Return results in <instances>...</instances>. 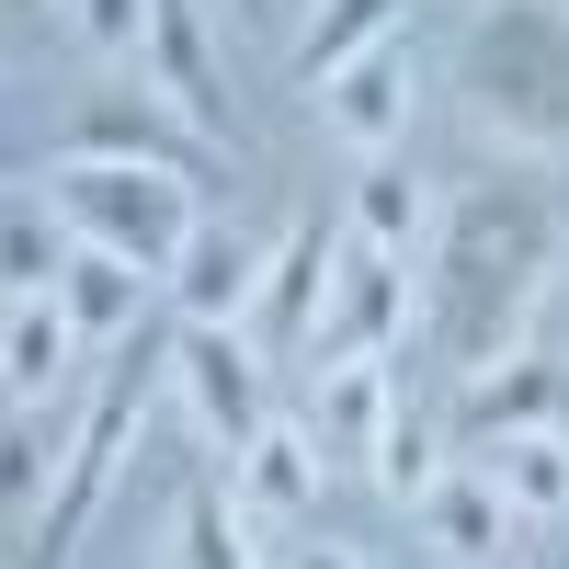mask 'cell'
<instances>
[{
  "mask_svg": "<svg viewBox=\"0 0 569 569\" xmlns=\"http://www.w3.org/2000/svg\"><path fill=\"white\" fill-rule=\"evenodd\" d=\"M558 273V206L536 182H467L433 228V273H421V342L456 376H490L525 353V319Z\"/></svg>",
  "mask_w": 569,
  "mask_h": 569,
  "instance_id": "cell-1",
  "label": "cell"
},
{
  "mask_svg": "<svg viewBox=\"0 0 569 569\" xmlns=\"http://www.w3.org/2000/svg\"><path fill=\"white\" fill-rule=\"evenodd\" d=\"M456 91H467V126L501 137L512 160H558L569 149V0H479L456 46Z\"/></svg>",
  "mask_w": 569,
  "mask_h": 569,
  "instance_id": "cell-2",
  "label": "cell"
},
{
  "mask_svg": "<svg viewBox=\"0 0 569 569\" xmlns=\"http://www.w3.org/2000/svg\"><path fill=\"white\" fill-rule=\"evenodd\" d=\"M58 217L80 228V240H103L126 262H149L171 284V262L206 240L194 217V182L182 171H149V160H58Z\"/></svg>",
  "mask_w": 569,
  "mask_h": 569,
  "instance_id": "cell-3",
  "label": "cell"
},
{
  "mask_svg": "<svg viewBox=\"0 0 569 569\" xmlns=\"http://www.w3.org/2000/svg\"><path fill=\"white\" fill-rule=\"evenodd\" d=\"M137 421H149V353H126V365L103 376V399L80 410L69 467H58V501L23 525V569H58V558L80 547V525H91V512H103V490H114V456L137 445Z\"/></svg>",
  "mask_w": 569,
  "mask_h": 569,
  "instance_id": "cell-4",
  "label": "cell"
},
{
  "mask_svg": "<svg viewBox=\"0 0 569 569\" xmlns=\"http://www.w3.org/2000/svg\"><path fill=\"white\" fill-rule=\"evenodd\" d=\"M399 330H410V262L376 251V240H342L330 308H319V330H308V376L365 365V353H399Z\"/></svg>",
  "mask_w": 569,
  "mask_h": 569,
  "instance_id": "cell-5",
  "label": "cell"
},
{
  "mask_svg": "<svg viewBox=\"0 0 569 569\" xmlns=\"http://www.w3.org/2000/svg\"><path fill=\"white\" fill-rule=\"evenodd\" d=\"M171 376H182V399H194L206 445H228V456H240V445L262 433V353H251L228 319H182V342H171Z\"/></svg>",
  "mask_w": 569,
  "mask_h": 569,
  "instance_id": "cell-6",
  "label": "cell"
},
{
  "mask_svg": "<svg viewBox=\"0 0 569 569\" xmlns=\"http://www.w3.org/2000/svg\"><path fill=\"white\" fill-rule=\"evenodd\" d=\"M330 273H342V240H330L319 217H297L273 240V262H262V297H251V342L262 353H308V330L330 308Z\"/></svg>",
  "mask_w": 569,
  "mask_h": 569,
  "instance_id": "cell-7",
  "label": "cell"
},
{
  "mask_svg": "<svg viewBox=\"0 0 569 569\" xmlns=\"http://www.w3.org/2000/svg\"><path fill=\"white\" fill-rule=\"evenodd\" d=\"M137 80H149L182 126L228 137V80H217V46H206V0H160V12H149V58H137Z\"/></svg>",
  "mask_w": 569,
  "mask_h": 569,
  "instance_id": "cell-8",
  "label": "cell"
},
{
  "mask_svg": "<svg viewBox=\"0 0 569 569\" xmlns=\"http://www.w3.org/2000/svg\"><path fill=\"white\" fill-rule=\"evenodd\" d=\"M194 149H206V126H182L149 80H137V91H91L80 126H69V160H149V171H182Z\"/></svg>",
  "mask_w": 569,
  "mask_h": 569,
  "instance_id": "cell-9",
  "label": "cell"
},
{
  "mask_svg": "<svg viewBox=\"0 0 569 569\" xmlns=\"http://www.w3.org/2000/svg\"><path fill=\"white\" fill-rule=\"evenodd\" d=\"M410 91H421V69H410V34H388V46H365V58L330 80V137H342L353 160H388L399 137H410Z\"/></svg>",
  "mask_w": 569,
  "mask_h": 569,
  "instance_id": "cell-10",
  "label": "cell"
},
{
  "mask_svg": "<svg viewBox=\"0 0 569 569\" xmlns=\"http://www.w3.org/2000/svg\"><path fill=\"white\" fill-rule=\"evenodd\" d=\"M228 490H240L251 525H308L319 512V421L297 433V421H262V433L228 456Z\"/></svg>",
  "mask_w": 569,
  "mask_h": 569,
  "instance_id": "cell-11",
  "label": "cell"
},
{
  "mask_svg": "<svg viewBox=\"0 0 569 569\" xmlns=\"http://www.w3.org/2000/svg\"><path fill=\"white\" fill-rule=\"evenodd\" d=\"M569 421V376L558 365H490V376H467V399H456V445L479 456V445H501V433H558Z\"/></svg>",
  "mask_w": 569,
  "mask_h": 569,
  "instance_id": "cell-12",
  "label": "cell"
},
{
  "mask_svg": "<svg viewBox=\"0 0 569 569\" xmlns=\"http://www.w3.org/2000/svg\"><path fill=\"white\" fill-rule=\"evenodd\" d=\"M512 525H525V512L501 501L490 467H445V490L421 501V536H433L456 569H501V558H512Z\"/></svg>",
  "mask_w": 569,
  "mask_h": 569,
  "instance_id": "cell-13",
  "label": "cell"
},
{
  "mask_svg": "<svg viewBox=\"0 0 569 569\" xmlns=\"http://www.w3.org/2000/svg\"><path fill=\"white\" fill-rule=\"evenodd\" d=\"M149 262H126V251H103V240H80L69 251V273H58V308H69V330L80 342H126L137 330V308H149Z\"/></svg>",
  "mask_w": 569,
  "mask_h": 569,
  "instance_id": "cell-14",
  "label": "cell"
},
{
  "mask_svg": "<svg viewBox=\"0 0 569 569\" xmlns=\"http://www.w3.org/2000/svg\"><path fill=\"white\" fill-rule=\"evenodd\" d=\"M69 353H80V330L58 297H12V319H0V388H12V410H46L69 388Z\"/></svg>",
  "mask_w": 569,
  "mask_h": 569,
  "instance_id": "cell-15",
  "label": "cell"
},
{
  "mask_svg": "<svg viewBox=\"0 0 569 569\" xmlns=\"http://www.w3.org/2000/svg\"><path fill=\"white\" fill-rule=\"evenodd\" d=\"M262 262H273V251H251V240H228V228H206V240L171 262V308H182V319H228V330H240L251 297H262Z\"/></svg>",
  "mask_w": 569,
  "mask_h": 569,
  "instance_id": "cell-16",
  "label": "cell"
},
{
  "mask_svg": "<svg viewBox=\"0 0 569 569\" xmlns=\"http://www.w3.org/2000/svg\"><path fill=\"white\" fill-rule=\"evenodd\" d=\"M399 12H410V0H319V12H308V34L284 46L297 91H330V80L365 58V46H388V34H399Z\"/></svg>",
  "mask_w": 569,
  "mask_h": 569,
  "instance_id": "cell-17",
  "label": "cell"
},
{
  "mask_svg": "<svg viewBox=\"0 0 569 569\" xmlns=\"http://www.w3.org/2000/svg\"><path fill=\"white\" fill-rule=\"evenodd\" d=\"M388 421H399V376H388V353L319 376V445H330V456H376V433H388Z\"/></svg>",
  "mask_w": 569,
  "mask_h": 569,
  "instance_id": "cell-18",
  "label": "cell"
},
{
  "mask_svg": "<svg viewBox=\"0 0 569 569\" xmlns=\"http://www.w3.org/2000/svg\"><path fill=\"white\" fill-rule=\"evenodd\" d=\"M479 467L501 479V501L525 525H558L569 512V433H501V445H479Z\"/></svg>",
  "mask_w": 569,
  "mask_h": 569,
  "instance_id": "cell-19",
  "label": "cell"
},
{
  "mask_svg": "<svg viewBox=\"0 0 569 569\" xmlns=\"http://www.w3.org/2000/svg\"><path fill=\"white\" fill-rule=\"evenodd\" d=\"M433 228H445V206L421 194L410 171H388V160H365V182H353V240H376V251H433Z\"/></svg>",
  "mask_w": 569,
  "mask_h": 569,
  "instance_id": "cell-20",
  "label": "cell"
},
{
  "mask_svg": "<svg viewBox=\"0 0 569 569\" xmlns=\"http://www.w3.org/2000/svg\"><path fill=\"white\" fill-rule=\"evenodd\" d=\"M171 569H251V512H240V490H194V501H182Z\"/></svg>",
  "mask_w": 569,
  "mask_h": 569,
  "instance_id": "cell-21",
  "label": "cell"
},
{
  "mask_svg": "<svg viewBox=\"0 0 569 569\" xmlns=\"http://www.w3.org/2000/svg\"><path fill=\"white\" fill-rule=\"evenodd\" d=\"M365 467H376V490H388V501H410V512H421V501L445 490V456H433V421H421L410 399H399V421H388V433H376V456H365Z\"/></svg>",
  "mask_w": 569,
  "mask_h": 569,
  "instance_id": "cell-22",
  "label": "cell"
},
{
  "mask_svg": "<svg viewBox=\"0 0 569 569\" xmlns=\"http://www.w3.org/2000/svg\"><path fill=\"white\" fill-rule=\"evenodd\" d=\"M0 273H12V297H58V240H46V194H34V182H23V194H12V217H0Z\"/></svg>",
  "mask_w": 569,
  "mask_h": 569,
  "instance_id": "cell-23",
  "label": "cell"
},
{
  "mask_svg": "<svg viewBox=\"0 0 569 569\" xmlns=\"http://www.w3.org/2000/svg\"><path fill=\"white\" fill-rule=\"evenodd\" d=\"M58 467H69V445L46 456L34 445V410H12V445H0V501H12V525H34V512L58 501Z\"/></svg>",
  "mask_w": 569,
  "mask_h": 569,
  "instance_id": "cell-24",
  "label": "cell"
},
{
  "mask_svg": "<svg viewBox=\"0 0 569 569\" xmlns=\"http://www.w3.org/2000/svg\"><path fill=\"white\" fill-rule=\"evenodd\" d=\"M149 12L160 0H80V46L91 58H149Z\"/></svg>",
  "mask_w": 569,
  "mask_h": 569,
  "instance_id": "cell-25",
  "label": "cell"
},
{
  "mask_svg": "<svg viewBox=\"0 0 569 569\" xmlns=\"http://www.w3.org/2000/svg\"><path fill=\"white\" fill-rule=\"evenodd\" d=\"M297 569H365V558H342V547H308V558H297Z\"/></svg>",
  "mask_w": 569,
  "mask_h": 569,
  "instance_id": "cell-26",
  "label": "cell"
},
{
  "mask_svg": "<svg viewBox=\"0 0 569 569\" xmlns=\"http://www.w3.org/2000/svg\"><path fill=\"white\" fill-rule=\"evenodd\" d=\"M34 12H46V0H12V23H34Z\"/></svg>",
  "mask_w": 569,
  "mask_h": 569,
  "instance_id": "cell-27",
  "label": "cell"
},
{
  "mask_svg": "<svg viewBox=\"0 0 569 569\" xmlns=\"http://www.w3.org/2000/svg\"><path fill=\"white\" fill-rule=\"evenodd\" d=\"M228 12H262V0H228Z\"/></svg>",
  "mask_w": 569,
  "mask_h": 569,
  "instance_id": "cell-28",
  "label": "cell"
}]
</instances>
